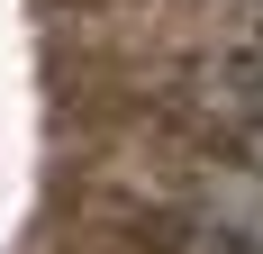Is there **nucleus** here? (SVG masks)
<instances>
[{
  "mask_svg": "<svg viewBox=\"0 0 263 254\" xmlns=\"http://www.w3.org/2000/svg\"><path fill=\"white\" fill-rule=\"evenodd\" d=\"M191 209H200V227H209V236H227V245H254V254H263V173L245 164V154L200 164Z\"/></svg>",
  "mask_w": 263,
  "mask_h": 254,
  "instance_id": "nucleus-2",
  "label": "nucleus"
},
{
  "mask_svg": "<svg viewBox=\"0 0 263 254\" xmlns=\"http://www.w3.org/2000/svg\"><path fill=\"white\" fill-rule=\"evenodd\" d=\"M191 254H254V245H227V236H209V227H200V236H191Z\"/></svg>",
  "mask_w": 263,
  "mask_h": 254,
  "instance_id": "nucleus-3",
  "label": "nucleus"
},
{
  "mask_svg": "<svg viewBox=\"0 0 263 254\" xmlns=\"http://www.w3.org/2000/svg\"><path fill=\"white\" fill-rule=\"evenodd\" d=\"M245 37H263V0H245Z\"/></svg>",
  "mask_w": 263,
  "mask_h": 254,
  "instance_id": "nucleus-5",
  "label": "nucleus"
},
{
  "mask_svg": "<svg viewBox=\"0 0 263 254\" xmlns=\"http://www.w3.org/2000/svg\"><path fill=\"white\" fill-rule=\"evenodd\" d=\"M236 154H245V164L263 173V127H236Z\"/></svg>",
  "mask_w": 263,
  "mask_h": 254,
  "instance_id": "nucleus-4",
  "label": "nucleus"
},
{
  "mask_svg": "<svg viewBox=\"0 0 263 254\" xmlns=\"http://www.w3.org/2000/svg\"><path fill=\"white\" fill-rule=\"evenodd\" d=\"M182 100L209 127H263V37H227L182 73Z\"/></svg>",
  "mask_w": 263,
  "mask_h": 254,
  "instance_id": "nucleus-1",
  "label": "nucleus"
}]
</instances>
